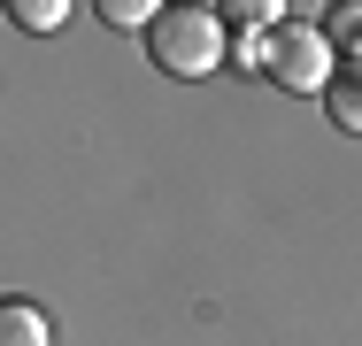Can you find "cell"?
I'll list each match as a JSON object with an SVG mask.
<instances>
[{
    "label": "cell",
    "mask_w": 362,
    "mask_h": 346,
    "mask_svg": "<svg viewBox=\"0 0 362 346\" xmlns=\"http://www.w3.org/2000/svg\"><path fill=\"white\" fill-rule=\"evenodd\" d=\"M8 16H16V23H23V31H54V23H62V16H70V8H62V0H16V8H8Z\"/></svg>",
    "instance_id": "7"
},
{
    "label": "cell",
    "mask_w": 362,
    "mask_h": 346,
    "mask_svg": "<svg viewBox=\"0 0 362 346\" xmlns=\"http://www.w3.org/2000/svg\"><path fill=\"white\" fill-rule=\"evenodd\" d=\"M146 54L170 77H209L231 54V23H223V8H162L146 31Z\"/></svg>",
    "instance_id": "1"
},
{
    "label": "cell",
    "mask_w": 362,
    "mask_h": 346,
    "mask_svg": "<svg viewBox=\"0 0 362 346\" xmlns=\"http://www.w3.org/2000/svg\"><path fill=\"white\" fill-rule=\"evenodd\" d=\"M355 69H362V54H355Z\"/></svg>",
    "instance_id": "8"
},
{
    "label": "cell",
    "mask_w": 362,
    "mask_h": 346,
    "mask_svg": "<svg viewBox=\"0 0 362 346\" xmlns=\"http://www.w3.org/2000/svg\"><path fill=\"white\" fill-rule=\"evenodd\" d=\"M262 77L270 85H286V93H316L324 100V85L339 77L332 69V39H324V23H278L270 39H262Z\"/></svg>",
    "instance_id": "2"
},
{
    "label": "cell",
    "mask_w": 362,
    "mask_h": 346,
    "mask_svg": "<svg viewBox=\"0 0 362 346\" xmlns=\"http://www.w3.org/2000/svg\"><path fill=\"white\" fill-rule=\"evenodd\" d=\"M154 0H100V23H124V31H154Z\"/></svg>",
    "instance_id": "6"
},
{
    "label": "cell",
    "mask_w": 362,
    "mask_h": 346,
    "mask_svg": "<svg viewBox=\"0 0 362 346\" xmlns=\"http://www.w3.org/2000/svg\"><path fill=\"white\" fill-rule=\"evenodd\" d=\"M324 39L347 47V54H362V0H339V8L324 16Z\"/></svg>",
    "instance_id": "5"
},
{
    "label": "cell",
    "mask_w": 362,
    "mask_h": 346,
    "mask_svg": "<svg viewBox=\"0 0 362 346\" xmlns=\"http://www.w3.org/2000/svg\"><path fill=\"white\" fill-rule=\"evenodd\" d=\"M324 116H332L339 131H362V69H355V62L324 85Z\"/></svg>",
    "instance_id": "4"
},
{
    "label": "cell",
    "mask_w": 362,
    "mask_h": 346,
    "mask_svg": "<svg viewBox=\"0 0 362 346\" xmlns=\"http://www.w3.org/2000/svg\"><path fill=\"white\" fill-rule=\"evenodd\" d=\"M0 346H54L47 308H31V300H0Z\"/></svg>",
    "instance_id": "3"
}]
</instances>
